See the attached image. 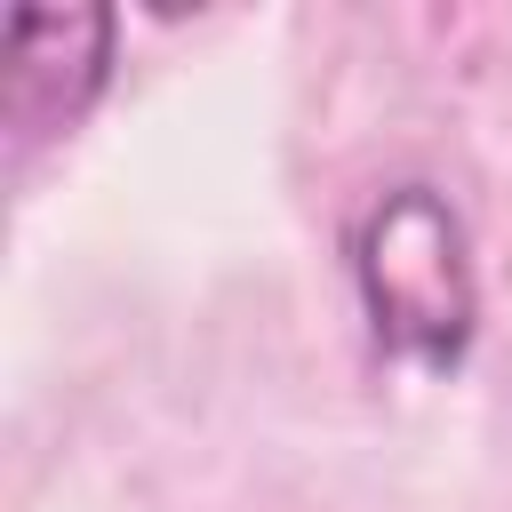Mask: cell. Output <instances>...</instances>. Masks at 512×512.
Listing matches in <instances>:
<instances>
[{
	"label": "cell",
	"instance_id": "1",
	"mask_svg": "<svg viewBox=\"0 0 512 512\" xmlns=\"http://www.w3.org/2000/svg\"><path fill=\"white\" fill-rule=\"evenodd\" d=\"M352 272L360 304L384 352L416 368H456L472 328H480V288L464 256V224L432 184H392L360 232H352Z\"/></svg>",
	"mask_w": 512,
	"mask_h": 512
},
{
	"label": "cell",
	"instance_id": "2",
	"mask_svg": "<svg viewBox=\"0 0 512 512\" xmlns=\"http://www.w3.org/2000/svg\"><path fill=\"white\" fill-rule=\"evenodd\" d=\"M0 64L8 152L32 160L48 136H72V120L96 104L112 72V8H16Z\"/></svg>",
	"mask_w": 512,
	"mask_h": 512
}]
</instances>
